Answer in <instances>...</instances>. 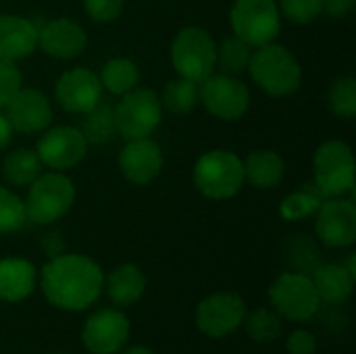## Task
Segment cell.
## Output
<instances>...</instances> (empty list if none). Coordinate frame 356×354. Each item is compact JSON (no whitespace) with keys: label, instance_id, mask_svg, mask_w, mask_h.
<instances>
[{"label":"cell","instance_id":"6da1fadb","mask_svg":"<svg viewBox=\"0 0 356 354\" xmlns=\"http://www.w3.org/2000/svg\"><path fill=\"white\" fill-rule=\"evenodd\" d=\"M46 300L60 311H86L104 292V273L86 255H56L40 273Z\"/></svg>","mask_w":356,"mask_h":354},{"label":"cell","instance_id":"7a4b0ae2","mask_svg":"<svg viewBox=\"0 0 356 354\" xmlns=\"http://www.w3.org/2000/svg\"><path fill=\"white\" fill-rule=\"evenodd\" d=\"M248 71L263 92L277 98L294 94L302 81V69L296 56L288 48L273 42L259 46V50L252 52Z\"/></svg>","mask_w":356,"mask_h":354},{"label":"cell","instance_id":"3957f363","mask_svg":"<svg viewBox=\"0 0 356 354\" xmlns=\"http://www.w3.org/2000/svg\"><path fill=\"white\" fill-rule=\"evenodd\" d=\"M75 202V186L73 182L58 173H40L31 184L25 198V215L27 221L38 225H48L69 213Z\"/></svg>","mask_w":356,"mask_h":354},{"label":"cell","instance_id":"277c9868","mask_svg":"<svg viewBox=\"0 0 356 354\" xmlns=\"http://www.w3.org/2000/svg\"><path fill=\"white\" fill-rule=\"evenodd\" d=\"M194 184L198 192L213 200H225L240 192L244 184V165L229 150L204 152L194 167Z\"/></svg>","mask_w":356,"mask_h":354},{"label":"cell","instance_id":"5b68a950","mask_svg":"<svg viewBox=\"0 0 356 354\" xmlns=\"http://www.w3.org/2000/svg\"><path fill=\"white\" fill-rule=\"evenodd\" d=\"M315 186L323 198H338L355 188V154L342 140L321 144L313 159Z\"/></svg>","mask_w":356,"mask_h":354},{"label":"cell","instance_id":"8992f818","mask_svg":"<svg viewBox=\"0 0 356 354\" xmlns=\"http://www.w3.org/2000/svg\"><path fill=\"white\" fill-rule=\"evenodd\" d=\"M269 300L273 311L294 323L313 319L321 307V298L315 284L305 273H282L269 288Z\"/></svg>","mask_w":356,"mask_h":354},{"label":"cell","instance_id":"52a82bcc","mask_svg":"<svg viewBox=\"0 0 356 354\" xmlns=\"http://www.w3.org/2000/svg\"><path fill=\"white\" fill-rule=\"evenodd\" d=\"M217 44L202 27H184L171 44V61L179 77L200 83L215 71Z\"/></svg>","mask_w":356,"mask_h":354},{"label":"cell","instance_id":"ba28073f","mask_svg":"<svg viewBox=\"0 0 356 354\" xmlns=\"http://www.w3.org/2000/svg\"><path fill=\"white\" fill-rule=\"evenodd\" d=\"M234 35L252 48L271 44L280 29V8L275 0H236L229 13Z\"/></svg>","mask_w":356,"mask_h":354},{"label":"cell","instance_id":"9c48e42d","mask_svg":"<svg viewBox=\"0 0 356 354\" xmlns=\"http://www.w3.org/2000/svg\"><path fill=\"white\" fill-rule=\"evenodd\" d=\"M163 117V106L159 96L148 88H134L123 94L121 102L115 106V123L117 134L125 140L148 138L159 125Z\"/></svg>","mask_w":356,"mask_h":354},{"label":"cell","instance_id":"30bf717a","mask_svg":"<svg viewBox=\"0 0 356 354\" xmlns=\"http://www.w3.org/2000/svg\"><path fill=\"white\" fill-rule=\"evenodd\" d=\"M246 317V303L236 292H215L196 307V328L207 338L219 340L238 332Z\"/></svg>","mask_w":356,"mask_h":354},{"label":"cell","instance_id":"8fae6325","mask_svg":"<svg viewBox=\"0 0 356 354\" xmlns=\"http://www.w3.org/2000/svg\"><path fill=\"white\" fill-rule=\"evenodd\" d=\"M198 98L211 115L225 121L240 119L250 104V92L246 83L227 73L209 75L202 79L198 83Z\"/></svg>","mask_w":356,"mask_h":354},{"label":"cell","instance_id":"7c38bea8","mask_svg":"<svg viewBox=\"0 0 356 354\" xmlns=\"http://www.w3.org/2000/svg\"><path fill=\"white\" fill-rule=\"evenodd\" d=\"M129 319L123 311L100 309L92 313L81 330V342L90 354H119L129 340Z\"/></svg>","mask_w":356,"mask_h":354},{"label":"cell","instance_id":"4fadbf2b","mask_svg":"<svg viewBox=\"0 0 356 354\" xmlns=\"http://www.w3.org/2000/svg\"><path fill=\"white\" fill-rule=\"evenodd\" d=\"M319 240L330 248H348L356 240V207L353 200L338 196L321 202L315 223Z\"/></svg>","mask_w":356,"mask_h":354},{"label":"cell","instance_id":"5bb4252c","mask_svg":"<svg viewBox=\"0 0 356 354\" xmlns=\"http://www.w3.org/2000/svg\"><path fill=\"white\" fill-rule=\"evenodd\" d=\"M88 142L83 134L75 127L60 125L50 131H46L38 142V156L42 165L54 169V171H67L79 165L86 156Z\"/></svg>","mask_w":356,"mask_h":354},{"label":"cell","instance_id":"9a60e30c","mask_svg":"<svg viewBox=\"0 0 356 354\" xmlns=\"http://www.w3.org/2000/svg\"><path fill=\"white\" fill-rule=\"evenodd\" d=\"M54 96L67 113L86 115L102 100V83L100 77L94 75L90 69H69L58 77L54 86Z\"/></svg>","mask_w":356,"mask_h":354},{"label":"cell","instance_id":"2e32d148","mask_svg":"<svg viewBox=\"0 0 356 354\" xmlns=\"http://www.w3.org/2000/svg\"><path fill=\"white\" fill-rule=\"evenodd\" d=\"M4 108L10 127L21 134L42 131L52 121V106L48 98L33 88H19Z\"/></svg>","mask_w":356,"mask_h":354},{"label":"cell","instance_id":"e0dca14e","mask_svg":"<svg viewBox=\"0 0 356 354\" xmlns=\"http://www.w3.org/2000/svg\"><path fill=\"white\" fill-rule=\"evenodd\" d=\"M119 169L131 184H150L163 169V152L150 138L127 140V146L119 154Z\"/></svg>","mask_w":356,"mask_h":354},{"label":"cell","instance_id":"ac0fdd59","mask_svg":"<svg viewBox=\"0 0 356 354\" xmlns=\"http://www.w3.org/2000/svg\"><path fill=\"white\" fill-rule=\"evenodd\" d=\"M38 46L52 58H75L88 46L83 27L71 19H54L38 29Z\"/></svg>","mask_w":356,"mask_h":354},{"label":"cell","instance_id":"d6986e66","mask_svg":"<svg viewBox=\"0 0 356 354\" xmlns=\"http://www.w3.org/2000/svg\"><path fill=\"white\" fill-rule=\"evenodd\" d=\"M38 48V27L19 15H0V58H27Z\"/></svg>","mask_w":356,"mask_h":354},{"label":"cell","instance_id":"ffe728a7","mask_svg":"<svg viewBox=\"0 0 356 354\" xmlns=\"http://www.w3.org/2000/svg\"><path fill=\"white\" fill-rule=\"evenodd\" d=\"M38 286V269L21 257L0 259V300L21 303L33 294Z\"/></svg>","mask_w":356,"mask_h":354},{"label":"cell","instance_id":"44dd1931","mask_svg":"<svg viewBox=\"0 0 356 354\" xmlns=\"http://www.w3.org/2000/svg\"><path fill=\"white\" fill-rule=\"evenodd\" d=\"M104 288L117 307H131L146 292V275L138 265L123 263L104 277Z\"/></svg>","mask_w":356,"mask_h":354},{"label":"cell","instance_id":"7402d4cb","mask_svg":"<svg viewBox=\"0 0 356 354\" xmlns=\"http://www.w3.org/2000/svg\"><path fill=\"white\" fill-rule=\"evenodd\" d=\"M311 280L321 300L340 305L353 296L356 277L344 267V263H327L319 267Z\"/></svg>","mask_w":356,"mask_h":354},{"label":"cell","instance_id":"603a6c76","mask_svg":"<svg viewBox=\"0 0 356 354\" xmlns=\"http://www.w3.org/2000/svg\"><path fill=\"white\" fill-rule=\"evenodd\" d=\"M244 165V179L259 188V190H271L275 186H280V182L284 179V159L273 152V150H257L250 152L246 161H242Z\"/></svg>","mask_w":356,"mask_h":354},{"label":"cell","instance_id":"cb8c5ba5","mask_svg":"<svg viewBox=\"0 0 356 354\" xmlns=\"http://www.w3.org/2000/svg\"><path fill=\"white\" fill-rule=\"evenodd\" d=\"M42 173V161L35 150L19 148L10 152L2 163V177L17 188L29 186Z\"/></svg>","mask_w":356,"mask_h":354},{"label":"cell","instance_id":"d4e9b609","mask_svg":"<svg viewBox=\"0 0 356 354\" xmlns=\"http://www.w3.org/2000/svg\"><path fill=\"white\" fill-rule=\"evenodd\" d=\"M90 144H106L115 138L117 134V123H115V106L106 102H98L92 111L86 113V119L79 129Z\"/></svg>","mask_w":356,"mask_h":354},{"label":"cell","instance_id":"484cf974","mask_svg":"<svg viewBox=\"0 0 356 354\" xmlns=\"http://www.w3.org/2000/svg\"><path fill=\"white\" fill-rule=\"evenodd\" d=\"M138 81H140V71H138L136 63L129 58H111L102 67L100 83L111 94L123 96L129 90H134L138 86Z\"/></svg>","mask_w":356,"mask_h":354},{"label":"cell","instance_id":"4316f807","mask_svg":"<svg viewBox=\"0 0 356 354\" xmlns=\"http://www.w3.org/2000/svg\"><path fill=\"white\" fill-rule=\"evenodd\" d=\"M246 325V334L252 342L257 344H269V342H275L280 336H282V317L273 311V309H267V307H259L254 311H246V317H244V323Z\"/></svg>","mask_w":356,"mask_h":354},{"label":"cell","instance_id":"83f0119b","mask_svg":"<svg viewBox=\"0 0 356 354\" xmlns=\"http://www.w3.org/2000/svg\"><path fill=\"white\" fill-rule=\"evenodd\" d=\"M323 202V194L317 190V186H305L302 190L298 192H292L288 194L282 204H280V215L286 219V221H302V219H309L313 215H317L319 207Z\"/></svg>","mask_w":356,"mask_h":354},{"label":"cell","instance_id":"f1b7e54d","mask_svg":"<svg viewBox=\"0 0 356 354\" xmlns=\"http://www.w3.org/2000/svg\"><path fill=\"white\" fill-rule=\"evenodd\" d=\"M250 56H252V46L250 44H246L238 35H227L217 46L215 67L223 69V73H227V75H238L244 69H248Z\"/></svg>","mask_w":356,"mask_h":354},{"label":"cell","instance_id":"f546056e","mask_svg":"<svg viewBox=\"0 0 356 354\" xmlns=\"http://www.w3.org/2000/svg\"><path fill=\"white\" fill-rule=\"evenodd\" d=\"M198 102H200L198 83L190 81L186 77H179V79H173L165 86L161 106H165L173 115H188L190 111L196 108Z\"/></svg>","mask_w":356,"mask_h":354},{"label":"cell","instance_id":"4dcf8cb0","mask_svg":"<svg viewBox=\"0 0 356 354\" xmlns=\"http://www.w3.org/2000/svg\"><path fill=\"white\" fill-rule=\"evenodd\" d=\"M27 221L25 202L8 188L0 186V236L19 232Z\"/></svg>","mask_w":356,"mask_h":354},{"label":"cell","instance_id":"1f68e13d","mask_svg":"<svg viewBox=\"0 0 356 354\" xmlns=\"http://www.w3.org/2000/svg\"><path fill=\"white\" fill-rule=\"evenodd\" d=\"M327 104L330 108L342 117L353 119L356 115V81L353 77H340L332 83L327 92Z\"/></svg>","mask_w":356,"mask_h":354},{"label":"cell","instance_id":"d6a6232c","mask_svg":"<svg viewBox=\"0 0 356 354\" xmlns=\"http://www.w3.org/2000/svg\"><path fill=\"white\" fill-rule=\"evenodd\" d=\"M282 15L296 25H307L315 21L321 13V0H280Z\"/></svg>","mask_w":356,"mask_h":354},{"label":"cell","instance_id":"836d02e7","mask_svg":"<svg viewBox=\"0 0 356 354\" xmlns=\"http://www.w3.org/2000/svg\"><path fill=\"white\" fill-rule=\"evenodd\" d=\"M21 88V73L13 61L0 58V108L8 104V100Z\"/></svg>","mask_w":356,"mask_h":354},{"label":"cell","instance_id":"e575fe53","mask_svg":"<svg viewBox=\"0 0 356 354\" xmlns=\"http://www.w3.org/2000/svg\"><path fill=\"white\" fill-rule=\"evenodd\" d=\"M123 2L125 0H83V6L90 19H94L96 23H108L121 15Z\"/></svg>","mask_w":356,"mask_h":354},{"label":"cell","instance_id":"d590c367","mask_svg":"<svg viewBox=\"0 0 356 354\" xmlns=\"http://www.w3.org/2000/svg\"><path fill=\"white\" fill-rule=\"evenodd\" d=\"M288 354H315L317 353V338L309 330H294L286 340Z\"/></svg>","mask_w":356,"mask_h":354},{"label":"cell","instance_id":"8d00e7d4","mask_svg":"<svg viewBox=\"0 0 356 354\" xmlns=\"http://www.w3.org/2000/svg\"><path fill=\"white\" fill-rule=\"evenodd\" d=\"M355 2L356 0H321V6L332 17H344L355 8Z\"/></svg>","mask_w":356,"mask_h":354},{"label":"cell","instance_id":"74e56055","mask_svg":"<svg viewBox=\"0 0 356 354\" xmlns=\"http://www.w3.org/2000/svg\"><path fill=\"white\" fill-rule=\"evenodd\" d=\"M10 138H13V127L6 119V115L0 113V152L10 144Z\"/></svg>","mask_w":356,"mask_h":354},{"label":"cell","instance_id":"f35d334b","mask_svg":"<svg viewBox=\"0 0 356 354\" xmlns=\"http://www.w3.org/2000/svg\"><path fill=\"white\" fill-rule=\"evenodd\" d=\"M121 354H156V353L140 344V346H129V348H125V351H121Z\"/></svg>","mask_w":356,"mask_h":354},{"label":"cell","instance_id":"ab89813d","mask_svg":"<svg viewBox=\"0 0 356 354\" xmlns=\"http://www.w3.org/2000/svg\"><path fill=\"white\" fill-rule=\"evenodd\" d=\"M58 354H63V353H58Z\"/></svg>","mask_w":356,"mask_h":354}]
</instances>
